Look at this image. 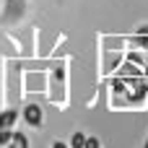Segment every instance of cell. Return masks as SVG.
I'll return each mask as SVG.
<instances>
[{
	"label": "cell",
	"mask_w": 148,
	"mask_h": 148,
	"mask_svg": "<svg viewBox=\"0 0 148 148\" xmlns=\"http://www.w3.org/2000/svg\"><path fill=\"white\" fill-rule=\"evenodd\" d=\"M21 117H23L26 125H31V127H42V122H44V114H42V107H39V104H26L23 112H21Z\"/></svg>",
	"instance_id": "6da1fadb"
},
{
	"label": "cell",
	"mask_w": 148,
	"mask_h": 148,
	"mask_svg": "<svg viewBox=\"0 0 148 148\" xmlns=\"http://www.w3.org/2000/svg\"><path fill=\"white\" fill-rule=\"evenodd\" d=\"M18 120V112L16 109H3L0 112V127H13Z\"/></svg>",
	"instance_id": "7a4b0ae2"
},
{
	"label": "cell",
	"mask_w": 148,
	"mask_h": 148,
	"mask_svg": "<svg viewBox=\"0 0 148 148\" xmlns=\"http://www.w3.org/2000/svg\"><path fill=\"white\" fill-rule=\"evenodd\" d=\"M86 133H81V130H75L73 135H70V148H86Z\"/></svg>",
	"instance_id": "3957f363"
},
{
	"label": "cell",
	"mask_w": 148,
	"mask_h": 148,
	"mask_svg": "<svg viewBox=\"0 0 148 148\" xmlns=\"http://www.w3.org/2000/svg\"><path fill=\"white\" fill-rule=\"evenodd\" d=\"M10 143L16 148H29V138H26L23 133H16V130H13V140H10Z\"/></svg>",
	"instance_id": "277c9868"
},
{
	"label": "cell",
	"mask_w": 148,
	"mask_h": 148,
	"mask_svg": "<svg viewBox=\"0 0 148 148\" xmlns=\"http://www.w3.org/2000/svg\"><path fill=\"white\" fill-rule=\"evenodd\" d=\"M13 140V127H0V146H8Z\"/></svg>",
	"instance_id": "5b68a950"
},
{
	"label": "cell",
	"mask_w": 148,
	"mask_h": 148,
	"mask_svg": "<svg viewBox=\"0 0 148 148\" xmlns=\"http://www.w3.org/2000/svg\"><path fill=\"white\" fill-rule=\"evenodd\" d=\"M120 75H140V70H138L135 65H122V70H120Z\"/></svg>",
	"instance_id": "8992f818"
},
{
	"label": "cell",
	"mask_w": 148,
	"mask_h": 148,
	"mask_svg": "<svg viewBox=\"0 0 148 148\" xmlns=\"http://www.w3.org/2000/svg\"><path fill=\"white\" fill-rule=\"evenodd\" d=\"M135 44H138V47H143V49H148V34H140V31H138Z\"/></svg>",
	"instance_id": "52a82bcc"
},
{
	"label": "cell",
	"mask_w": 148,
	"mask_h": 148,
	"mask_svg": "<svg viewBox=\"0 0 148 148\" xmlns=\"http://www.w3.org/2000/svg\"><path fill=\"white\" fill-rule=\"evenodd\" d=\"M112 91H117V94H125L127 88H125V83H122L120 78H114V81H112Z\"/></svg>",
	"instance_id": "ba28073f"
},
{
	"label": "cell",
	"mask_w": 148,
	"mask_h": 148,
	"mask_svg": "<svg viewBox=\"0 0 148 148\" xmlns=\"http://www.w3.org/2000/svg\"><path fill=\"white\" fill-rule=\"evenodd\" d=\"M86 148H101V140H99V138H91V135H88V138H86Z\"/></svg>",
	"instance_id": "9c48e42d"
},
{
	"label": "cell",
	"mask_w": 148,
	"mask_h": 148,
	"mask_svg": "<svg viewBox=\"0 0 148 148\" xmlns=\"http://www.w3.org/2000/svg\"><path fill=\"white\" fill-rule=\"evenodd\" d=\"M52 148H70V143H62V140H55Z\"/></svg>",
	"instance_id": "30bf717a"
},
{
	"label": "cell",
	"mask_w": 148,
	"mask_h": 148,
	"mask_svg": "<svg viewBox=\"0 0 148 148\" xmlns=\"http://www.w3.org/2000/svg\"><path fill=\"white\" fill-rule=\"evenodd\" d=\"M5 148H16V146H13V143H8V146H5Z\"/></svg>",
	"instance_id": "8fae6325"
},
{
	"label": "cell",
	"mask_w": 148,
	"mask_h": 148,
	"mask_svg": "<svg viewBox=\"0 0 148 148\" xmlns=\"http://www.w3.org/2000/svg\"><path fill=\"white\" fill-rule=\"evenodd\" d=\"M143 148H148V138H146V146H143Z\"/></svg>",
	"instance_id": "7c38bea8"
}]
</instances>
